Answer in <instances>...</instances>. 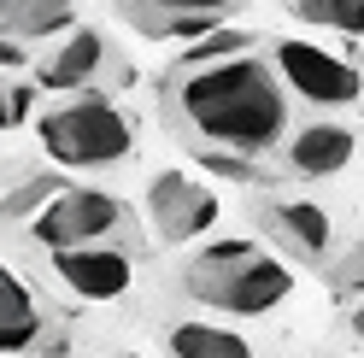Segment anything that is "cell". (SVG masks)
I'll return each mask as SVG.
<instances>
[{
	"label": "cell",
	"mask_w": 364,
	"mask_h": 358,
	"mask_svg": "<svg viewBox=\"0 0 364 358\" xmlns=\"http://www.w3.org/2000/svg\"><path fill=\"white\" fill-rule=\"evenodd\" d=\"M106 71H112V77H129L124 65H118V48H112V36H106V30H71L48 59L36 65V82H41V88H59V94H65V88H88V82H100Z\"/></svg>",
	"instance_id": "cell-9"
},
{
	"label": "cell",
	"mask_w": 364,
	"mask_h": 358,
	"mask_svg": "<svg viewBox=\"0 0 364 358\" xmlns=\"http://www.w3.org/2000/svg\"><path fill=\"white\" fill-rule=\"evenodd\" d=\"M65 30H77L71 0H6V36L41 41V36H65Z\"/></svg>",
	"instance_id": "cell-14"
},
{
	"label": "cell",
	"mask_w": 364,
	"mask_h": 358,
	"mask_svg": "<svg viewBox=\"0 0 364 358\" xmlns=\"http://www.w3.org/2000/svg\"><path fill=\"white\" fill-rule=\"evenodd\" d=\"M235 53H253V36L235 30V24H218V30H206V36H194L188 48H182L176 65H218V59H235Z\"/></svg>",
	"instance_id": "cell-16"
},
{
	"label": "cell",
	"mask_w": 364,
	"mask_h": 358,
	"mask_svg": "<svg viewBox=\"0 0 364 358\" xmlns=\"http://www.w3.org/2000/svg\"><path fill=\"white\" fill-rule=\"evenodd\" d=\"M294 12L311 30H335V36L364 41V0H294Z\"/></svg>",
	"instance_id": "cell-15"
},
{
	"label": "cell",
	"mask_w": 364,
	"mask_h": 358,
	"mask_svg": "<svg viewBox=\"0 0 364 358\" xmlns=\"http://www.w3.org/2000/svg\"><path fill=\"white\" fill-rule=\"evenodd\" d=\"M182 288L188 300L223 311V318H264L294 294V271L241 235H218L182 264Z\"/></svg>",
	"instance_id": "cell-2"
},
{
	"label": "cell",
	"mask_w": 364,
	"mask_h": 358,
	"mask_svg": "<svg viewBox=\"0 0 364 358\" xmlns=\"http://www.w3.org/2000/svg\"><path fill=\"white\" fill-rule=\"evenodd\" d=\"M0 341H6V352L59 347V341H48V311H41L36 288H30L24 276H6V282H0Z\"/></svg>",
	"instance_id": "cell-12"
},
{
	"label": "cell",
	"mask_w": 364,
	"mask_h": 358,
	"mask_svg": "<svg viewBox=\"0 0 364 358\" xmlns=\"http://www.w3.org/2000/svg\"><path fill=\"white\" fill-rule=\"evenodd\" d=\"M335 358H347V352H335Z\"/></svg>",
	"instance_id": "cell-23"
},
{
	"label": "cell",
	"mask_w": 364,
	"mask_h": 358,
	"mask_svg": "<svg viewBox=\"0 0 364 358\" xmlns=\"http://www.w3.org/2000/svg\"><path fill=\"white\" fill-rule=\"evenodd\" d=\"M358 153V129L353 124H335V118H311L300 129H288L282 141V165L306 183H323V176H341Z\"/></svg>",
	"instance_id": "cell-10"
},
{
	"label": "cell",
	"mask_w": 364,
	"mask_h": 358,
	"mask_svg": "<svg viewBox=\"0 0 364 358\" xmlns=\"http://www.w3.org/2000/svg\"><path fill=\"white\" fill-rule=\"evenodd\" d=\"M48 264H53V276L71 288L77 300H88V305L124 300L129 282H135V259H129L124 247H112V241H88V247H53Z\"/></svg>",
	"instance_id": "cell-7"
},
{
	"label": "cell",
	"mask_w": 364,
	"mask_h": 358,
	"mask_svg": "<svg viewBox=\"0 0 364 358\" xmlns=\"http://www.w3.org/2000/svg\"><path fill=\"white\" fill-rule=\"evenodd\" d=\"M329 288H335V300H364V241L329 264Z\"/></svg>",
	"instance_id": "cell-18"
},
{
	"label": "cell",
	"mask_w": 364,
	"mask_h": 358,
	"mask_svg": "<svg viewBox=\"0 0 364 358\" xmlns=\"http://www.w3.org/2000/svg\"><path fill=\"white\" fill-rule=\"evenodd\" d=\"M30 112H36V88H30V82H12V88H6V129H18Z\"/></svg>",
	"instance_id": "cell-20"
},
{
	"label": "cell",
	"mask_w": 364,
	"mask_h": 358,
	"mask_svg": "<svg viewBox=\"0 0 364 358\" xmlns=\"http://www.w3.org/2000/svg\"><path fill=\"white\" fill-rule=\"evenodd\" d=\"M259 223L294 264H335V217L317 200H264Z\"/></svg>",
	"instance_id": "cell-8"
},
{
	"label": "cell",
	"mask_w": 364,
	"mask_h": 358,
	"mask_svg": "<svg viewBox=\"0 0 364 358\" xmlns=\"http://www.w3.org/2000/svg\"><path fill=\"white\" fill-rule=\"evenodd\" d=\"M165 347H171V358H253V341L223 323H171Z\"/></svg>",
	"instance_id": "cell-13"
},
{
	"label": "cell",
	"mask_w": 364,
	"mask_h": 358,
	"mask_svg": "<svg viewBox=\"0 0 364 358\" xmlns=\"http://www.w3.org/2000/svg\"><path fill=\"white\" fill-rule=\"evenodd\" d=\"M147 217H153V235L165 247H188V241H200L223 217V200L182 170H159L147 188Z\"/></svg>",
	"instance_id": "cell-6"
},
{
	"label": "cell",
	"mask_w": 364,
	"mask_h": 358,
	"mask_svg": "<svg viewBox=\"0 0 364 358\" xmlns=\"http://www.w3.org/2000/svg\"><path fill=\"white\" fill-rule=\"evenodd\" d=\"M41 147L59 170H118L135 153V118L100 88L77 94L41 118Z\"/></svg>",
	"instance_id": "cell-3"
},
{
	"label": "cell",
	"mask_w": 364,
	"mask_h": 358,
	"mask_svg": "<svg viewBox=\"0 0 364 358\" xmlns=\"http://www.w3.org/2000/svg\"><path fill=\"white\" fill-rule=\"evenodd\" d=\"M347 329H353V335H358V341H364V300H358V305L347 311Z\"/></svg>",
	"instance_id": "cell-21"
},
{
	"label": "cell",
	"mask_w": 364,
	"mask_h": 358,
	"mask_svg": "<svg viewBox=\"0 0 364 358\" xmlns=\"http://www.w3.org/2000/svg\"><path fill=\"white\" fill-rule=\"evenodd\" d=\"M118 6H124V18L135 30H147L159 41H176V36L194 41V36L218 30L235 6H247V0H118Z\"/></svg>",
	"instance_id": "cell-11"
},
{
	"label": "cell",
	"mask_w": 364,
	"mask_h": 358,
	"mask_svg": "<svg viewBox=\"0 0 364 358\" xmlns=\"http://www.w3.org/2000/svg\"><path fill=\"white\" fill-rule=\"evenodd\" d=\"M118 358H141V352H118Z\"/></svg>",
	"instance_id": "cell-22"
},
{
	"label": "cell",
	"mask_w": 364,
	"mask_h": 358,
	"mask_svg": "<svg viewBox=\"0 0 364 358\" xmlns=\"http://www.w3.org/2000/svg\"><path fill=\"white\" fill-rule=\"evenodd\" d=\"M171 129L188 147L206 153H282L288 118H294V88L282 82L277 59L235 53L218 65H176L159 82Z\"/></svg>",
	"instance_id": "cell-1"
},
{
	"label": "cell",
	"mask_w": 364,
	"mask_h": 358,
	"mask_svg": "<svg viewBox=\"0 0 364 358\" xmlns=\"http://www.w3.org/2000/svg\"><path fill=\"white\" fill-rule=\"evenodd\" d=\"M59 188H65V183H59L53 170L24 176V183H18V188L6 194V217H12V223H36V217H41V212H48L53 200H59Z\"/></svg>",
	"instance_id": "cell-17"
},
{
	"label": "cell",
	"mask_w": 364,
	"mask_h": 358,
	"mask_svg": "<svg viewBox=\"0 0 364 358\" xmlns=\"http://www.w3.org/2000/svg\"><path fill=\"white\" fill-rule=\"evenodd\" d=\"M270 59H277V71H282V82L294 88L300 106L335 112V106H358V94H364V71L358 65L335 59L329 48H317V41H306V36H282L277 48H270Z\"/></svg>",
	"instance_id": "cell-5"
},
{
	"label": "cell",
	"mask_w": 364,
	"mask_h": 358,
	"mask_svg": "<svg viewBox=\"0 0 364 358\" xmlns=\"http://www.w3.org/2000/svg\"><path fill=\"white\" fill-rule=\"evenodd\" d=\"M24 229H30V241L41 253L88 247V241H118L129 229V212H124V200L106 194V188H59V200L36 223H24Z\"/></svg>",
	"instance_id": "cell-4"
},
{
	"label": "cell",
	"mask_w": 364,
	"mask_h": 358,
	"mask_svg": "<svg viewBox=\"0 0 364 358\" xmlns=\"http://www.w3.org/2000/svg\"><path fill=\"white\" fill-rule=\"evenodd\" d=\"M194 159L212 176H223V183H259V165L247 159V153H194Z\"/></svg>",
	"instance_id": "cell-19"
}]
</instances>
